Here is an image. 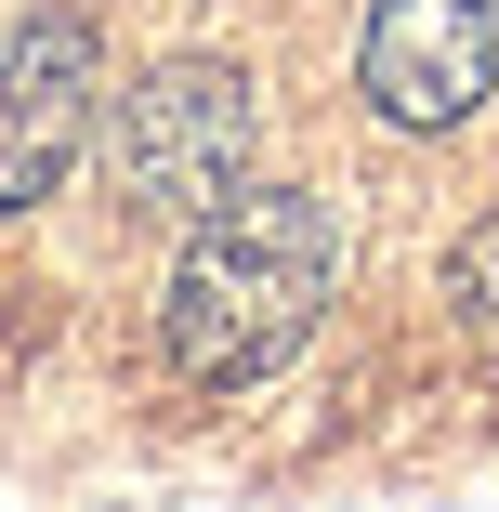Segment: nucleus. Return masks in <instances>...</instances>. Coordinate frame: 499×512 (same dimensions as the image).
<instances>
[{
  "label": "nucleus",
  "instance_id": "obj_1",
  "mask_svg": "<svg viewBox=\"0 0 499 512\" xmlns=\"http://www.w3.org/2000/svg\"><path fill=\"white\" fill-rule=\"evenodd\" d=\"M329 289H342V211L316 184H237L184 224V263L158 289V355L197 394H237L303 355Z\"/></svg>",
  "mask_w": 499,
  "mask_h": 512
},
{
  "label": "nucleus",
  "instance_id": "obj_2",
  "mask_svg": "<svg viewBox=\"0 0 499 512\" xmlns=\"http://www.w3.org/2000/svg\"><path fill=\"white\" fill-rule=\"evenodd\" d=\"M250 158H263V92L224 53L145 66L119 92V119H106V171H119V197H132L145 224H197L211 197L250 184Z\"/></svg>",
  "mask_w": 499,
  "mask_h": 512
},
{
  "label": "nucleus",
  "instance_id": "obj_3",
  "mask_svg": "<svg viewBox=\"0 0 499 512\" xmlns=\"http://www.w3.org/2000/svg\"><path fill=\"white\" fill-rule=\"evenodd\" d=\"M355 92L381 132H460L499 92V0H368Z\"/></svg>",
  "mask_w": 499,
  "mask_h": 512
},
{
  "label": "nucleus",
  "instance_id": "obj_4",
  "mask_svg": "<svg viewBox=\"0 0 499 512\" xmlns=\"http://www.w3.org/2000/svg\"><path fill=\"white\" fill-rule=\"evenodd\" d=\"M92 119H106V40H92V14H27L0 40V224L40 211L79 171Z\"/></svg>",
  "mask_w": 499,
  "mask_h": 512
},
{
  "label": "nucleus",
  "instance_id": "obj_5",
  "mask_svg": "<svg viewBox=\"0 0 499 512\" xmlns=\"http://www.w3.org/2000/svg\"><path fill=\"white\" fill-rule=\"evenodd\" d=\"M434 289H447V329H460L473 355H499V211H486V224H460V250H447V276H434Z\"/></svg>",
  "mask_w": 499,
  "mask_h": 512
}]
</instances>
